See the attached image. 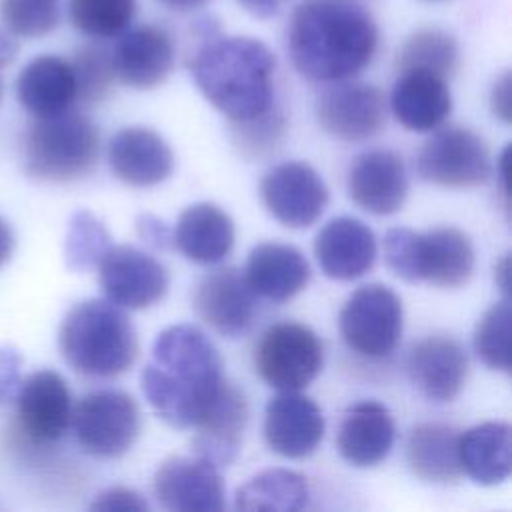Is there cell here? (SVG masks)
<instances>
[{
	"instance_id": "74e56055",
	"label": "cell",
	"mask_w": 512,
	"mask_h": 512,
	"mask_svg": "<svg viewBox=\"0 0 512 512\" xmlns=\"http://www.w3.org/2000/svg\"><path fill=\"white\" fill-rule=\"evenodd\" d=\"M232 124V140L238 146L240 154L246 158H260L266 152L274 150L284 134V114L280 108H270L268 112L246 120V122H230Z\"/></svg>"
},
{
	"instance_id": "9c48e42d",
	"label": "cell",
	"mask_w": 512,
	"mask_h": 512,
	"mask_svg": "<svg viewBox=\"0 0 512 512\" xmlns=\"http://www.w3.org/2000/svg\"><path fill=\"white\" fill-rule=\"evenodd\" d=\"M70 426L86 454L118 458L140 434V408L126 392L94 390L74 406Z\"/></svg>"
},
{
	"instance_id": "681fc988",
	"label": "cell",
	"mask_w": 512,
	"mask_h": 512,
	"mask_svg": "<svg viewBox=\"0 0 512 512\" xmlns=\"http://www.w3.org/2000/svg\"><path fill=\"white\" fill-rule=\"evenodd\" d=\"M422 2H448V0H422Z\"/></svg>"
},
{
	"instance_id": "ffe728a7",
	"label": "cell",
	"mask_w": 512,
	"mask_h": 512,
	"mask_svg": "<svg viewBox=\"0 0 512 512\" xmlns=\"http://www.w3.org/2000/svg\"><path fill=\"white\" fill-rule=\"evenodd\" d=\"M406 372L424 398L452 402L466 384L468 356L452 336H426L410 348Z\"/></svg>"
},
{
	"instance_id": "d6986e66",
	"label": "cell",
	"mask_w": 512,
	"mask_h": 512,
	"mask_svg": "<svg viewBox=\"0 0 512 512\" xmlns=\"http://www.w3.org/2000/svg\"><path fill=\"white\" fill-rule=\"evenodd\" d=\"M346 186L358 208L376 216H390L408 198L406 166L392 150H368L352 162Z\"/></svg>"
},
{
	"instance_id": "6da1fadb",
	"label": "cell",
	"mask_w": 512,
	"mask_h": 512,
	"mask_svg": "<svg viewBox=\"0 0 512 512\" xmlns=\"http://www.w3.org/2000/svg\"><path fill=\"white\" fill-rule=\"evenodd\" d=\"M224 382L218 348L194 324L164 328L140 374V388L152 410L178 430L200 424Z\"/></svg>"
},
{
	"instance_id": "7402d4cb",
	"label": "cell",
	"mask_w": 512,
	"mask_h": 512,
	"mask_svg": "<svg viewBox=\"0 0 512 512\" xmlns=\"http://www.w3.org/2000/svg\"><path fill=\"white\" fill-rule=\"evenodd\" d=\"M376 236L358 218L338 216L324 224L314 238L320 270L332 280H356L376 262Z\"/></svg>"
},
{
	"instance_id": "f1b7e54d",
	"label": "cell",
	"mask_w": 512,
	"mask_h": 512,
	"mask_svg": "<svg viewBox=\"0 0 512 512\" xmlns=\"http://www.w3.org/2000/svg\"><path fill=\"white\" fill-rule=\"evenodd\" d=\"M512 430L508 422H484L458 436L462 474L476 484L496 486L512 472Z\"/></svg>"
},
{
	"instance_id": "bcb514c9",
	"label": "cell",
	"mask_w": 512,
	"mask_h": 512,
	"mask_svg": "<svg viewBox=\"0 0 512 512\" xmlns=\"http://www.w3.org/2000/svg\"><path fill=\"white\" fill-rule=\"evenodd\" d=\"M18 54V44L12 34H0V68L10 64Z\"/></svg>"
},
{
	"instance_id": "f6af8a7d",
	"label": "cell",
	"mask_w": 512,
	"mask_h": 512,
	"mask_svg": "<svg viewBox=\"0 0 512 512\" xmlns=\"http://www.w3.org/2000/svg\"><path fill=\"white\" fill-rule=\"evenodd\" d=\"M158 2L172 12H194L210 4V0H158Z\"/></svg>"
},
{
	"instance_id": "4fadbf2b",
	"label": "cell",
	"mask_w": 512,
	"mask_h": 512,
	"mask_svg": "<svg viewBox=\"0 0 512 512\" xmlns=\"http://www.w3.org/2000/svg\"><path fill=\"white\" fill-rule=\"evenodd\" d=\"M260 198L282 226L308 228L322 216L330 194L322 176L310 164L290 160L264 174Z\"/></svg>"
},
{
	"instance_id": "c3c4849f",
	"label": "cell",
	"mask_w": 512,
	"mask_h": 512,
	"mask_svg": "<svg viewBox=\"0 0 512 512\" xmlns=\"http://www.w3.org/2000/svg\"><path fill=\"white\" fill-rule=\"evenodd\" d=\"M2 96H4V84H2V78H0V100H2Z\"/></svg>"
},
{
	"instance_id": "b9f144b4",
	"label": "cell",
	"mask_w": 512,
	"mask_h": 512,
	"mask_svg": "<svg viewBox=\"0 0 512 512\" xmlns=\"http://www.w3.org/2000/svg\"><path fill=\"white\" fill-rule=\"evenodd\" d=\"M490 106H492V112L498 120H502L504 124L510 122V116H512V76H510V70H504L494 86H492V92H490Z\"/></svg>"
},
{
	"instance_id": "60d3db41",
	"label": "cell",
	"mask_w": 512,
	"mask_h": 512,
	"mask_svg": "<svg viewBox=\"0 0 512 512\" xmlns=\"http://www.w3.org/2000/svg\"><path fill=\"white\" fill-rule=\"evenodd\" d=\"M136 232L148 246L158 250H166L174 244L172 228L154 214H140L136 218Z\"/></svg>"
},
{
	"instance_id": "3957f363",
	"label": "cell",
	"mask_w": 512,
	"mask_h": 512,
	"mask_svg": "<svg viewBox=\"0 0 512 512\" xmlns=\"http://www.w3.org/2000/svg\"><path fill=\"white\" fill-rule=\"evenodd\" d=\"M202 96L230 122L252 120L274 108L276 56L258 38H206L188 62Z\"/></svg>"
},
{
	"instance_id": "836d02e7",
	"label": "cell",
	"mask_w": 512,
	"mask_h": 512,
	"mask_svg": "<svg viewBox=\"0 0 512 512\" xmlns=\"http://www.w3.org/2000/svg\"><path fill=\"white\" fill-rule=\"evenodd\" d=\"M510 298L492 304L476 324L472 346L478 360L490 370L510 374Z\"/></svg>"
},
{
	"instance_id": "4dcf8cb0",
	"label": "cell",
	"mask_w": 512,
	"mask_h": 512,
	"mask_svg": "<svg viewBox=\"0 0 512 512\" xmlns=\"http://www.w3.org/2000/svg\"><path fill=\"white\" fill-rule=\"evenodd\" d=\"M310 486L300 472L268 468L252 476L236 492L238 510H302L308 506Z\"/></svg>"
},
{
	"instance_id": "8992f818",
	"label": "cell",
	"mask_w": 512,
	"mask_h": 512,
	"mask_svg": "<svg viewBox=\"0 0 512 512\" xmlns=\"http://www.w3.org/2000/svg\"><path fill=\"white\" fill-rule=\"evenodd\" d=\"M100 134L80 112L36 118L22 138V164L42 182H74L86 176L98 158Z\"/></svg>"
},
{
	"instance_id": "83f0119b",
	"label": "cell",
	"mask_w": 512,
	"mask_h": 512,
	"mask_svg": "<svg viewBox=\"0 0 512 512\" xmlns=\"http://www.w3.org/2000/svg\"><path fill=\"white\" fill-rule=\"evenodd\" d=\"M174 246L202 266L222 262L234 248V222L212 202H196L182 210L172 230Z\"/></svg>"
},
{
	"instance_id": "d6a6232c",
	"label": "cell",
	"mask_w": 512,
	"mask_h": 512,
	"mask_svg": "<svg viewBox=\"0 0 512 512\" xmlns=\"http://www.w3.org/2000/svg\"><path fill=\"white\" fill-rule=\"evenodd\" d=\"M136 0H68L70 24L84 36L106 40L130 28Z\"/></svg>"
},
{
	"instance_id": "f35d334b",
	"label": "cell",
	"mask_w": 512,
	"mask_h": 512,
	"mask_svg": "<svg viewBox=\"0 0 512 512\" xmlns=\"http://www.w3.org/2000/svg\"><path fill=\"white\" fill-rule=\"evenodd\" d=\"M148 508L150 506L142 494L124 486H114L100 492L90 504V510L94 512H144Z\"/></svg>"
},
{
	"instance_id": "ab89813d",
	"label": "cell",
	"mask_w": 512,
	"mask_h": 512,
	"mask_svg": "<svg viewBox=\"0 0 512 512\" xmlns=\"http://www.w3.org/2000/svg\"><path fill=\"white\" fill-rule=\"evenodd\" d=\"M20 368H22L20 352L10 344H2L0 346V408L6 406L10 400H14L20 386Z\"/></svg>"
},
{
	"instance_id": "484cf974",
	"label": "cell",
	"mask_w": 512,
	"mask_h": 512,
	"mask_svg": "<svg viewBox=\"0 0 512 512\" xmlns=\"http://www.w3.org/2000/svg\"><path fill=\"white\" fill-rule=\"evenodd\" d=\"M244 278L256 296L286 302L306 288L310 264L292 244L260 242L246 258Z\"/></svg>"
},
{
	"instance_id": "52a82bcc",
	"label": "cell",
	"mask_w": 512,
	"mask_h": 512,
	"mask_svg": "<svg viewBox=\"0 0 512 512\" xmlns=\"http://www.w3.org/2000/svg\"><path fill=\"white\" fill-rule=\"evenodd\" d=\"M338 326L352 352L364 358L390 356L404 328L402 300L390 286L364 284L344 302Z\"/></svg>"
},
{
	"instance_id": "f546056e",
	"label": "cell",
	"mask_w": 512,
	"mask_h": 512,
	"mask_svg": "<svg viewBox=\"0 0 512 512\" xmlns=\"http://www.w3.org/2000/svg\"><path fill=\"white\" fill-rule=\"evenodd\" d=\"M458 430L442 422H422L406 438V462L416 478L430 484H454L462 476Z\"/></svg>"
},
{
	"instance_id": "e0dca14e",
	"label": "cell",
	"mask_w": 512,
	"mask_h": 512,
	"mask_svg": "<svg viewBox=\"0 0 512 512\" xmlns=\"http://www.w3.org/2000/svg\"><path fill=\"white\" fill-rule=\"evenodd\" d=\"M196 314L220 336L238 338L248 332L256 314V294L238 268L206 274L192 298Z\"/></svg>"
},
{
	"instance_id": "cb8c5ba5",
	"label": "cell",
	"mask_w": 512,
	"mask_h": 512,
	"mask_svg": "<svg viewBox=\"0 0 512 512\" xmlns=\"http://www.w3.org/2000/svg\"><path fill=\"white\" fill-rule=\"evenodd\" d=\"M396 438L390 410L376 400H362L344 412L336 434L340 456L356 468H372L388 458Z\"/></svg>"
},
{
	"instance_id": "30bf717a",
	"label": "cell",
	"mask_w": 512,
	"mask_h": 512,
	"mask_svg": "<svg viewBox=\"0 0 512 512\" xmlns=\"http://www.w3.org/2000/svg\"><path fill=\"white\" fill-rule=\"evenodd\" d=\"M416 170L424 182L444 188H474L490 178V150L470 128L436 130L420 148Z\"/></svg>"
},
{
	"instance_id": "d4e9b609",
	"label": "cell",
	"mask_w": 512,
	"mask_h": 512,
	"mask_svg": "<svg viewBox=\"0 0 512 512\" xmlns=\"http://www.w3.org/2000/svg\"><path fill=\"white\" fill-rule=\"evenodd\" d=\"M448 78L428 70H400L390 92L394 118L412 132H432L452 112Z\"/></svg>"
},
{
	"instance_id": "ee69618b",
	"label": "cell",
	"mask_w": 512,
	"mask_h": 512,
	"mask_svg": "<svg viewBox=\"0 0 512 512\" xmlns=\"http://www.w3.org/2000/svg\"><path fill=\"white\" fill-rule=\"evenodd\" d=\"M14 244H16L14 232H12L10 224L0 216V266H4L10 260V256L14 252Z\"/></svg>"
},
{
	"instance_id": "e575fe53",
	"label": "cell",
	"mask_w": 512,
	"mask_h": 512,
	"mask_svg": "<svg viewBox=\"0 0 512 512\" xmlns=\"http://www.w3.org/2000/svg\"><path fill=\"white\" fill-rule=\"evenodd\" d=\"M112 246L106 226L88 210H76L68 222L64 240L66 266L74 272L96 268Z\"/></svg>"
},
{
	"instance_id": "ac0fdd59",
	"label": "cell",
	"mask_w": 512,
	"mask_h": 512,
	"mask_svg": "<svg viewBox=\"0 0 512 512\" xmlns=\"http://www.w3.org/2000/svg\"><path fill=\"white\" fill-rule=\"evenodd\" d=\"M324 416L318 404L298 392H280L264 412V438L272 452L284 458L310 456L324 438Z\"/></svg>"
},
{
	"instance_id": "44dd1931",
	"label": "cell",
	"mask_w": 512,
	"mask_h": 512,
	"mask_svg": "<svg viewBox=\"0 0 512 512\" xmlns=\"http://www.w3.org/2000/svg\"><path fill=\"white\" fill-rule=\"evenodd\" d=\"M108 164L120 182L148 188L172 174L174 154L168 142L152 128L128 126L110 138Z\"/></svg>"
},
{
	"instance_id": "1f68e13d",
	"label": "cell",
	"mask_w": 512,
	"mask_h": 512,
	"mask_svg": "<svg viewBox=\"0 0 512 512\" xmlns=\"http://www.w3.org/2000/svg\"><path fill=\"white\" fill-rule=\"evenodd\" d=\"M460 64L458 42L440 28H420L412 32L398 50L396 66L400 70H428L450 78Z\"/></svg>"
},
{
	"instance_id": "277c9868",
	"label": "cell",
	"mask_w": 512,
	"mask_h": 512,
	"mask_svg": "<svg viewBox=\"0 0 512 512\" xmlns=\"http://www.w3.org/2000/svg\"><path fill=\"white\" fill-rule=\"evenodd\" d=\"M58 348L74 372L114 378L136 362L138 334L120 306L90 298L72 306L64 316Z\"/></svg>"
},
{
	"instance_id": "4316f807",
	"label": "cell",
	"mask_w": 512,
	"mask_h": 512,
	"mask_svg": "<svg viewBox=\"0 0 512 512\" xmlns=\"http://www.w3.org/2000/svg\"><path fill=\"white\" fill-rule=\"evenodd\" d=\"M16 96L34 118L70 110L78 100L70 60L54 54L32 58L16 78Z\"/></svg>"
},
{
	"instance_id": "7a4b0ae2",
	"label": "cell",
	"mask_w": 512,
	"mask_h": 512,
	"mask_svg": "<svg viewBox=\"0 0 512 512\" xmlns=\"http://www.w3.org/2000/svg\"><path fill=\"white\" fill-rule=\"evenodd\" d=\"M374 16L356 0H300L288 22V56L312 82H340L360 74L378 52Z\"/></svg>"
},
{
	"instance_id": "2e32d148",
	"label": "cell",
	"mask_w": 512,
	"mask_h": 512,
	"mask_svg": "<svg viewBox=\"0 0 512 512\" xmlns=\"http://www.w3.org/2000/svg\"><path fill=\"white\" fill-rule=\"evenodd\" d=\"M110 52L116 80L134 90H152L164 84L176 64L172 36L152 24L124 30Z\"/></svg>"
},
{
	"instance_id": "8fae6325",
	"label": "cell",
	"mask_w": 512,
	"mask_h": 512,
	"mask_svg": "<svg viewBox=\"0 0 512 512\" xmlns=\"http://www.w3.org/2000/svg\"><path fill=\"white\" fill-rule=\"evenodd\" d=\"M96 268L106 300L120 308L144 310L168 294L170 278L166 268L136 246H110Z\"/></svg>"
},
{
	"instance_id": "603a6c76",
	"label": "cell",
	"mask_w": 512,
	"mask_h": 512,
	"mask_svg": "<svg viewBox=\"0 0 512 512\" xmlns=\"http://www.w3.org/2000/svg\"><path fill=\"white\" fill-rule=\"evenodd\" d=\"M248 422V402L242 390L228 380L212 400L208 412L194 428L192 450L214 466H228L236 460Z\"/></svg>"
},
{
	"instance_id": "9a60e30c",
	"label": "cell",
	"mask_w": 512,
	"mask_h": 512,
	"mask_svg": "<svg viewBox=\"0 0 512 512\" xmlns=\"http://www.w3.org/2000/svg\"><path fill=\"white\" fill-rule=\"evenodd\" d=\"M158 504L170 512H218L226 506L218 466L200 456L164 460L152 480Z\"/></svg>"
},
{
	"instance_id": "5b68a950",
	"label": "cell",
	"mask_w": 512,
	"mask_h": 512,
	"mask_svg": "<svg viewBox=\"0 0 512 512\" xmlns=\"http://www.w3.org/2000/svg\"><path fill=\"white\" fill-rule=\"evenodd\" d=\"M386 266L406 282L460 288L474 272L476 254L466 232L438 226L426 232L390 228L384 236Z\"/></svg>"
},
{
	"instance_id": "ba28073f",
	"label": "cell",
	"mask_w": 512,
	"mask_h": 512,
	"mask_svg": "<svg viewBox=\"0 0 512 512\" xmlns=\"http://www.w3.org/2000/svg\"><path fill=\"white\" fill-rule=\"evenodd\" d=\"M324 364L322 342L304 324H272L258 340L254 366L258 376L280 392H298L310 386Z\"/></svg>"
},
{
	"instance_id": "8d00e7d4",
	"label": "cell",
	"mask_w": 512,
	"mask_h": 512,
	"mask_svg": "<svg viewBox=\"0 0 512 512\" xmlns=\"http://www.w3.org/2000/svg\"><path fill=\"white\" fill-rule=\"evenodd\" d=\"M0 18L16 38H42L60 20V0H0Z\"/></svg>"
},
{
	"instance_id": "7c38bea8",
	"label": "cell",
	"mask_w": 512,
	"mask_h": 512,
	"mask_svg": "<svg viewBox=\"0 0 512 512\" xmlns=\"http://www.w3.org/2000/svg\"><path fill=\"white\" fill-rule=\"evenodd\" d=\"M16 430L28 444L60 440L72 422V394L54 370H38L24 378L14 396Z\"/></svg>"
},
{
	"instance_id": "5bb4252c",
	"label": "cell",
	"mask_w": 512,
	"mask_h": 512,
	"mask_svg": "<svg viewBox=\"0 0 512 512\" xmlns=\"http://www.w3.org/2000/svg\"><path fill=\"white\" fill-rule=\"evenodd\" d=\"M316 116L326 134L342 142H364L386 124V100L380 88L340 80L316 102Z\"/></svg>"
},
{
	"instance_id": "7dc6e473",
	"label": "cell",
	"mask_w": 512,
	"mask_h": 512,
	"mask_svg": "<svg viewBox=\"0 0 512 512\" xmlns=\"http://www.w3.org/2000/svg\"><path fill=\"white\" fill-rule=\"evenodd\" d=\"M508 262H510V258H508V254L500 260V264L496 266V276H498V284H500V288H502V292H504V296H508V270H510V266H508Z\"/></svg>"
},
{
	"instance_id": "7bdbcfd3",
	"label": "cell",
	"mask_w": 512,
	"mask_h": 512,
	"mask_svg": "<svg viewBox=\"0 0 512 512\" xmlns=\"http://www.w3.org/2000/svg\"><path fill=\"white\" fill-rule=\"evenodd\" d=\"M244 12H248L254 18L266 20L278 16L290 0H236Z\"/></svg>"
},
{
	"instance_id": "d590c367",
	"label": "cell",
	"mask_w": 512,
	"mask_h": 512,
	"mask_svg": "<svg viewBox=\"0 0 512 512\" xmlns=\"http://www.w3.org/2000/svg\"><path fill=\"white\" fill-rule=\"evenodd\" d=\"M70 64L76 78L78 100L94 104L110 94L116 74L112 66V52L106 46L84 44L76 48Z\"/></svg>"
}]
</instances>
